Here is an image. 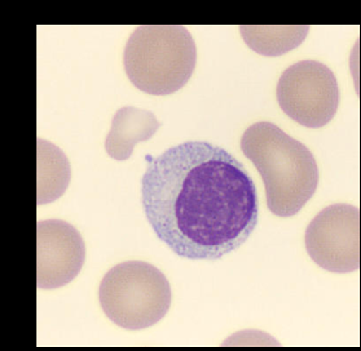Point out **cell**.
<instances>
[{"mask_svg":"<svg viewBox=\"0 0 361 351\" xmlns=\"http://www.w3.org/2000/svg\"><path fill=\"white\" fill-rule=\"evenodd\" d=\"M276 94L283 113L307 128H322L337 114L339 87L324 63L300 61L288 68Z\"/></svg>","mask_w":361,"mask_h":351,"instance_id":"5b68a950","label":"cell"},{"mask_svg":"<svg viewBox=\"0 0 361 351\" xmlns=\"http://www.w3.org/2000/svg\"><path fill=\"white\" fill-rule=\"evenodd\" d=\"M197 48L180 25H142L127 40L123 65L137 89L153 96L175 94L196 69Z\"/></svg>","mask_w":361,"mask_h":351,"instance_id":"3957f363","label":"cell"},{"mask_svg":"<svg viewBox=\"0 0 361 351\" xmlns=\"http://www.w3.org/2000/svg\"><path fill=\"white\" fill-rule=\"evenodd\" d=\"M310 30L308 25H243L245 43L258 55L277 57L299 47Z\"/></svg>","mask_w":361,"mask_h":351,"instance_id":"9c48e42d","label":"cell"},{"mask_svg":"<svg viewBox=\"0 0 361 351\" xmlns=\"http://www.w3.org/2000/svg\"><path fill=\"white\" fill-rule=\"evenodd\" d=\"M85 258V242L75 227L61 219H46L38 222V288L56 289L69 284L80 273Z\"/></svg>","mask_w":361,"mask_h":351,"instance_id":"52a82bcc","label":"cell"},{"mask_svg":"<svg viewBox=\"0 0 361 351\" xmlns=\"http://www.w3.org/2000/svg\"><path fill=\"white\" fill-rule=\"evenodd\" d=\"M102 310L128 331L152 327L164 319L173 292L165 274L142 261H127L105 274L99 289Z\"/></svg>","mask_w":361,"mask_h":351,"instance_id":"277c9868","label":"cell"},{"mask_svg":"<svg viewBox=\"0 0 361 351\" xmlns=\"http://www.w3.org/2000/svg\"><path fill=\"white\" fill-rule=\"evenodd\" d=\"M71 164L54 143L38 140V204L55 202L69 186Z\"/></svg>","mask_w":361,"mask_h":351,"instance_id":"30bf717a","label":"cell"},{"mask_svg":"<svg viewBox=\"0 0 361 351\" xmlns=\"http://www.w3.org/2000/svg\"><path fill=\"white\" fill-rule=\"evenodd\" d=\"M241 148L259 171L269 211L279 217L295 216L314 196L319 167L308 148L269 122L245 131Z\"/></svg>","mask_w":361,"mask_h":351,"instance_id":"7a4b0ae2","label":"cell"},{"mask_svg":"<svg viewBox=\"0 0 361 351\" xmlns=\"http://www.w3.org/2000/svg\"><path fill=\"white\" fill-rule=\"evenodd\" d=\"M142 202L158 238L189 260H219L237 250L259 217L257 186L243 163L198 141L148 158Z\"/></svg>","mask_w":361,"mask_h":351,"instance_id":"6da1fadb","label":"cell"},{"mask_svg":"<svg viewBox=\"0 0 361 351\" xmlns=\"http://www.w3.org/2000/svg\"><path fill=\"white\" fill-rule=\"evenodd\" d=\"M161 123L148 110L125 106L118 110L111 120V128L105 141V150L111 159L127 160L135 146L156 134Z\"/></svg>","mask_w":361,"mask_h":351,"instance_id":"ba28073f","label":"cell"},{"mask_svg":"<svg viewBox=\"0 0 361 351\" xmlns=\"http://www.w3.org/2000/svg\"><path fill=\"white\" fill-rule=\"evenodd\" d=\"M306 250L322 269L353 273L360 267V211L350 204L322 210L306 230Z\"/></svg>","mask_w":361,"mask_h":351,"instance_id":"8992f818","label":"cell"}]
</instances>
